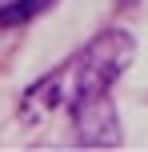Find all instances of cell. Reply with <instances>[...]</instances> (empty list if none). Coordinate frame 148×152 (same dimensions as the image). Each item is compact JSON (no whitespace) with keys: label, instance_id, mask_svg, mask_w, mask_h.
Here are the masks:
<instances>
[{"label":"cell","instance_id":"6da1fadb","mask_svg":"<svg viewBox=\"0 0 148 152\" xmlns=\"http://www.w3.org/2000/svg\"><path fill=\"white\" fill-rule=\"evenodd\" d=\"M136 56V40L128 32L112 28L104 36H96L92 44H84L68 64H60L56 72H48L44 80H36L24 96V116L36 108H56V104H76L84 96H96V92H108L116 84V76L128 68V60Z\"/></svg>","mask_w":148,"mask_h":152},{"label":"cell","instance_id":"7a4b0ae2","mask_svg":"<svg viewBox=\"0 0 148 152\" xmlns=\"http://www.w3.org/2000/svg\"><path fill=\"white\" fill-rule=\"evenodd\" d=\"M72 112V124H76V140L80 144H100V148H112L120 144V124H116V108H112L108 92H96V96H84L68 108Z\"/></svg>","mask_w":148,"mask_h":152},{"label":"cell","instance_id":"3957f363","mask_svg":"<svg viewBox=\"0 0 148 152\" xmlns=\"http://www.w3.org/2000/svg\"><path fill=\"white\" fill-rule=\"evenodd\" d=\"M52 0H4L0 4V28H20L32 16H40Z\"/></svg>","mask_w":148,"mask_h":152}]
</instances>
